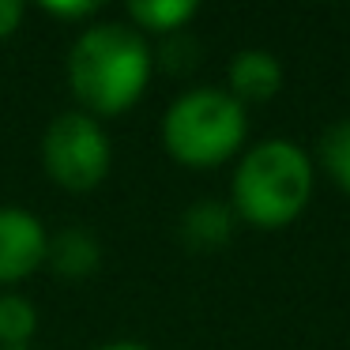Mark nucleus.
Instances as JSON below:
<instances>
[{
  "mask_svg": "<svg viewBox=\"0 0 350 350\" xmlns=\"http://www.w3.org/2000/svg\"><path fill=\"white\" fill-rule=\"evenodd\" d=\"M151 46L136 27L98 23L68 53V87L83 113L117 117L132 109L151 79Z\"/></svg>",
  "mask_w": 350,
  "mask_h": 350,
  "instance_id": "f257e3e1",
  "label": "nucleus"
},
{
  "mask_svg": "<svg viewBox=\"0 0 350 350\" xmlns=\"http://www.w3.org/2000/svg\"><path fill=\"white\" fill-rule=\"evenodd\" d=\"M312 196V162L290 139H264L241 159L230 185V211L260 230L290 226Z\"/></svg>",
  "mask_w": 350,
  "mask_h": 350,
  "instance_id": "f03ea898",
  "label": "nucleus"
},
{
  "mask_svg": "<svg viewBox=\"0 0 350 350\" xmlns=\"http://www.w3.org/2000/svg\"><path fill=\"white\" fill-rule=\"evenodd\" d=\"M245 139V106L230 91L196 87L181 94L162 117V144L170 159L192 170H207L234 159Z\"/></svg>",
  "mask_w": 350,
  "mask_h": 350,
  "instance_id": "7ed1b4c3",
  "label": "nucleus"
},
{
  "mask_svg": "<svg viewBox=\"0 0 350 350\" xmlns=\"http://www.w3.org/2000/svg\"><path fill=\"white\" fill-rule=\"evenodd\" d=\"M42 162L53 185L68 192H91L109 174V136L98 124V117L83 113H61L46 129L42 139Z\"/></svg>",
  "mask_w": 350,
  "mask_h": 350,
  "instance_id": "20e7f679",
  "label": "nucleus"
},
{
  "mask_svg": "<svg viewBox=\"0 0 350 350\" xmlns=\"http://www.w3.org/2000/svg\"><path fill=\"white\" fill-rule=\"evenodd\" d=\"M49 234L23 207H0V282H23L46 264Z\"/></svg>",
  "mask_w": 350,
  "mask_h": 350,
  "instance_id": "39448f33",
  "label": "nucleus"
},
{
  "mask_svg": "<svg viewBox=\"0 0 350 350\" xmlns=\"http://www.w3.org/2000/svg\"><path fill=\"white\" fill-rule=\"evenodd\" d=\"M226 91L237 102H267L282 91V64L275 53L267 49H241V53L230 61L226 72Z\"/></svg>",
  "mask_w": 350,
  "mask_h": 350,
  "instance_id": "423d86ee",
  "label": "nucleus"
},
{
  "mask_svg": "<svg viewBox=\"0 0 350 350\" xmlns=\"http://www.w3.org/2000/svg\"><path fill=\"white\" fill-rule=\"evenodd\" d=\"M46 264L53 267L61 279H87V275H94L102 264L98 237H94L91 230H79V226L61 230L57 237H49Z\"/></svg>",
  "mask_w": 350,
  "mask_h": 350,
  "instance_id": "0eeeda50",
  "label": "nucleus"
},
{
  "mask_svg": "<svg viewBox=\"0 0 350 350\" xmlns=\"http://www.w3.org/2000/svg\"><path fill=\"white\" fill-rule=\"evenodd\" d=\"M230 226H234V211L226 204H215V200H200L189 207L181 222V234L192 249H219L230 241Z\"/></svg>",
  "mask_w": 350,
  "mask_h": 350,
  "instance_id": "6e6552de",
  "label": "nucleus"
},
{
  "mask_svg": "<svg viewBox=\"0 0 350 350\" xmlns=\"http://www.w3.org/2000/svg\"><path fill=\"white\" fill-rule=\"evenodd\" d=\"M196 4L192 0H144V4H129V19L136 23L139 34H177L196 19Z\"/></svg>",
  "mask_w": 350,
  "mask_h": 350,
  "instance_id": "1a4fd4ad",
  "label": "nucleus"
},
{
  "mask_svg": "<svg viewBox=\"0 0 350 350\" xmlns=\"http://www.w3.org/2000/svg\"><path fill=\"white\" fill-rule=\"evenodd\" d=\"M34 327H38V312L27 297H0V350H23L34 339Z\"/></svg>",
  "mask_w": 350,
  "mask_h": 350,
  "instance_id": "9d476101",
  "label": "nucleus"
},
{
  "mask_svg": "<svg viewBox=\"0 0 350 350\" xmlns=\"http://www.w3.org/2000/svg\"><path fill=\"white\" fill-rule=\"evenodd\" d=\"M320 166L342 192H350V121H339L320 136Z\"/></svg>",
  "mask_w": 350,
  "mask_h": 350,
  "instance_id": "9b49d317",
  "label": "nucleus"
},
{
  "mask_svg": "<svg viewBox=\"0 0 350 350\" xmlns=\"http://www.w3.org/2000/svg\"><path fill=\"white\" fill-rule=\"evenodd\" d=\"M42 8L49 12V16H57V19H91L94 12H98V4L94 0H79V4H42Z\"/></svg>",
  "mask_w": 350,
  "mask_h": 350,
  "instance_id": "f8f14e48",
  "label": "nucleus"
},
{
  "mask_svg": "<svg viewBox=\"0 0 350 350\" xmlns=\"http://www.w3.org/2000/svg\"><path fill=\"white\" fill-rule=\"evenodd\" d=\"M23 23V4L19 0H0V42L12 38Z\"/></svg>",
  "mask_w": 350,
  "mask_h": 350,
  "instance_id": "ddd939ff",
  "label": "nucleus"
},
{
  "mask_svg": "<svg viewBox=\"0 0 350 350\" xmlns=\"http://www.w3.org/2000/svg\"><path fill=\"white\" fill-rule=\"evenodd\" d=\"M98 350H151L144 342H109V347H98Z\"/></svg>",
  "mask_w": 350,
  "mask_h": 350,
  "instance_id": "4468645a",
  "label": "nucleus"
},
{
  "mask_svg": "<svg viewBox=\"0 0 350 350\" xmlns=\"http://www.w3.org/2000/svg\"><path fill=\"white\" fill-rule=\"evenodd\" d=\"M23 350H31V347H23Z\"/></svg>",
  "mask_w": 350,
  "mask_h": 350,
  "instance_id": "2eb2a0df",
  "label": "nucleus"
}]
</instances>
